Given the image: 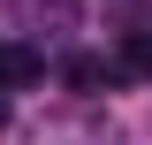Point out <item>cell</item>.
I'll return each mask as SVG.
<instances>
[{"label":"cell","instance_id":"3","mask_svg":"<svg viewBox=\"0 0 152 145\" xmlns=\"http://www.w3.org/2000/svg\"><path fill=\"white\" fill-rule=\"evenodd\" d=\"M122 69H129V76H152V31H129V46H122Z\"/></svg>","mask_w":152,"mask_h":145},{"label":"cell","instance_id":"1","mask_svg":"<svg viewBox=\"0 0 152 145\" xmlns=\"http://www.w3.org/2000/svg\"><path fill=\"white\" fill-rule=\"evenodd\" d=\"M23 84H38V54L31 46H0V92H23Z\"/></svg>","mask_w":152,"mask_h":145},{"label":"cell","instance_id":"2","mask_svg":"<svg viewBox=\"0 0 152 145\" xmlns=\"http://www.w3.org/2000/svg\"><path fill=\"white\" fill-rule=\"evenodd\" d=\"M114 76H122V61H99V54H76L69 61V84L76 92H99V84H114Z\"/></svg>","mask_w":152,"mask_h":145},{"label":"cell","instance_id":"4","mask_svg":"<svg viewBox=\"0 0 152 145\" xmlns=\"http://www.w3.org/2000/svg\"><path fill=\"white\" fill-rule=\"evenodd\" d=\"M0 130H8V92H0Z\"/></svg>","mask_w":152,"mask_h":145}]
</instances>
